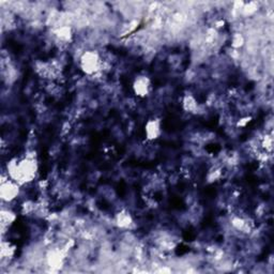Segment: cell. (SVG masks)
Segmentation results:
<instances>
[{
	"label": "cell",
	"instance_id": "cell-1",
	"mask_svg": "<svg viewBox=\"0 0 274 274\" xmlns=\"http://www.w3.org/2000/svg\"><path fill=\"white\" fill-rule=\"evenodd\" d=\"M103 60L97 51H87L81 57L82 70L88 75H93L101 70Z\"/></svg>",
	"mask_w": 274,
	"mask_h": 274
},
{
	"label": "cell",
	"instance_id": "cell-2",
	"mask_svg": "<svg viewBox=\"0 0 274 274\" xmlns=\"http://www.w3.org/2000/svg\"><path fill=\"white\" fill-rule=\"evenodd\" d=\"M19 186L20 184L8 176L4 179L2 176L1 184H0V196H1L2 203H11L17 199L19 195Z\"/></svg>",
	"mask_w": 274,
	"mask_h": 274
},
{
	"label": "cell",
	"instance_id": "cell-3",
	"mask_svg": "<svg viewBox=\"0 0 274 274\" xmlns=\"http://www.w3.org/2000/svg\"><path fill=\"white\" fill-rule=\"evenodd\" d=\"M133 89L136 96L147 97L151 90V81L147 76H138L134 81Z\"/></svg>",
	"mask_w": 274,
	"mask_h": 274
},
{
	"label": "cell",
	"instance_id": "cell-4",
	"mask_svg": "<svg viewBox=\"0 0 274 274\" xmlns=\"http://www.w3.org/2000/svg\"><path fill=\"white\" fill-rule=\"evenodd\" d=\"M161 122L159 119H150L145 126V133L149 140H155L161 135Z\"/></svg>",
	"mask_w": 274,
	"mask_h": 274
},
{
	"label": "cell",
	"instance_id": "cell-5",
	"mask_svg": "<svg viewBox=\"0 0 274 274\" xmlns=\"http://www.w3.org/2000/svg\"><path fill=\"white\" fill-rule=\"evenodd\" d=\"M17 220V214L10 211L9 209L1 210V229L4 231L6 228H9L13 224L14 221Z\"/></svg>",
	"mask_w": 274,
	"mask_h": 274
},
{
	"label": "cell",
	"instance_id": "cell-6",
	"mask_svg": "<svg viewBox=\"0 0 274 274\" xmlns=\"http://www.w3.org/2000/svg\"><path fill=\"white\" fill-rule=\"evenodd\" d=\"M198 102L195 100L193 96H187L184 98L183 106L184 109L188 110V113H195V110L198 109Z\"/></svg>",
	"mask_w": 274,
	"mask_h": 274
}]
</instances>
